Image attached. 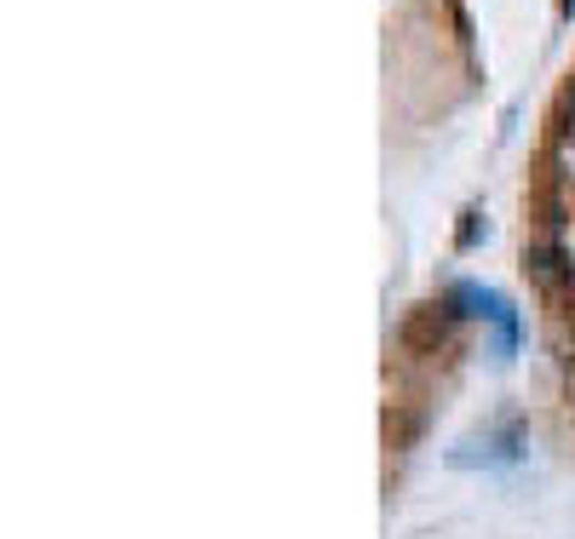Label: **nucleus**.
<instances>
[{
    "mask_svg": "<svg viewBox=\"0 0 575 539\" xmlns=\"http://www.w3.org/2000/svg\"><path fill=\"white\" fill-rule=\"evenodd\" d=\"M420 339H443V316H438V311H420V316L403 327V345H420Z\"/></svg>",
    "mask_w": 575,
    "mask_h": 539,
    "instance_id": "1",
    "label": "nucleus"
},
{
    "mask_svg": "<svg viewBox=\"0 0 575 539\" xmlns=\"http://www.w3.org/2000/svg\"><path fill=\"white\" fill-rule=\"evenodd\" d=\"M530 265H535V276H541V281H553L564 259H559V247H535V252H530Z\"/></svg>",
    "mask_w": 575,
    "mask_h": 539,
    "instance_id": "2",
    "label": "nucleus"
}]
</instances>
